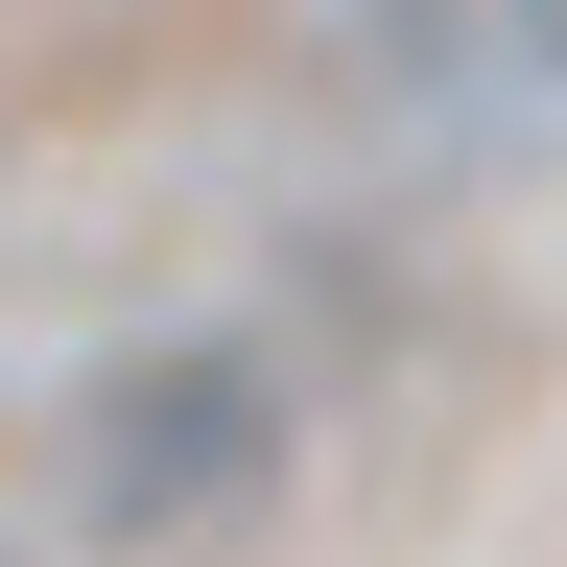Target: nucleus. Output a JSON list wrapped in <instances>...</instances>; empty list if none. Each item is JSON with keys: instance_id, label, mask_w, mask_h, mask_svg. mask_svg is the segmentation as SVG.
<instances>
[{"instance_id": "obj_1", "label": "nucleus", "mask_w": 567, "mask_h": 567, "mask_svg": "<svg viewBox=\"0 0 567 567\" xmlns=\"http://www.w3.org/2000/svg\"><path fill=\"white\" fill-rule=\"evenodd\" d=\"M284 473H308V402H284L260 331H142L71 402V520L95 544H260Z\"/></svg>"}, {"instance_id": "obj_2", "label": "nucleus", "mask_w": 567, "mask_h": 567, "mask_svg": "<svg viewBox=\"0 0 567 567\" xmlns=\"http://www.w3.org/2000/svg\"><path fill=\"white\" fill-rule=\"evenodd\" d=\"M379 48H402V95L450 118V142L567 118V0H379Z\"/></svg>"}]
</instances>
